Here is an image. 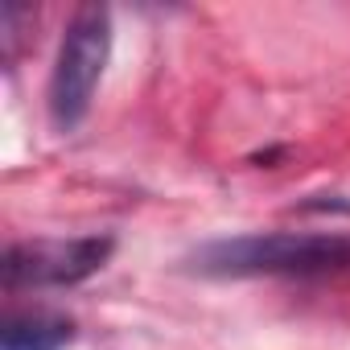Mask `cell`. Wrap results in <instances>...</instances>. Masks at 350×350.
Wrapping results in <instances>:
<instances>
[{
  "label": "cell",
  "instance_id": "1",
  "mask_svg": "<svg viewBox=\"0 0 350 350\" xmlns=\"http://www.w3.org/2000/svg\"><path fill=\"white\" fill-rule=\"evenodd\" d=\"M198 276L256 280V276H329L350 272L346 231H252L202 243L190 256Z\"/></svg>",
  "mask_w": 350,
  "mask_h": 350
},
{
  "label": "cell",
  "instance_id": "2",
  "mask_svg": "<svg viewBox=\"0 0 350 350\" xmlns=\"http://www.w3.org/2000/svg\"><path fill=\"white\" fill-rule=\"evenodd\" d=\"M107 58H111V13L103 5H83L62 33L58 58L50 70V91H46L50 124L58 132H70L83 124L99 91V79L107 70Z\"/></svg>",
  "mask_w": 350,
  "mask_h": 350
},
{
  "label": "cell",
  "instance_id": "3",
  "mask_svg": "<svg viewBox=\"0 0 350 350\" xmlns=\"http://www.w3.org/2000/svg\"><path fill=\"white\" fill-rule=\"evenodd\" d=\"M111 256L107 235L79 239H21L5 247V288H66L95 276Z\"/></svg>",
  "mask_w": 350,
  "mask_h": 350
},
{
  "label": "cell",
  "instance_id": "4",
  "mask_svg": "<svg viewBox=\"0 0 350 350\" xmlns=\"http://www.w3.org/2000/svg\"><path fill=\"white\" fill-rule=\"evenodd\" d=\"M75 342V321L62 313H9L0 350H62Z\"/></svg>",
  "mask_w": 350,
  "mask_h": 350
}]
</instances>
